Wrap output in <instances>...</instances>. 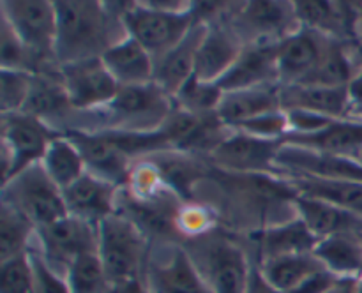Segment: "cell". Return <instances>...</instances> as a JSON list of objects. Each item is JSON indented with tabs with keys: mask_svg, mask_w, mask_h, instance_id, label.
Returning <instances> with one entry per match:
<instances>
[{
	"mask_svg": "<svg viewBox=\"0 0 362 293\" xmlns=\"http://www.w3.org/2000/svg\"><path fill=\"white\" fill-rule=\"evenodd\" d=\"M2 203L16 208L35 228L69 215L62 189L49 179L42 162L28 166L2 184Z\"/></svg>",
	"mask_w": 362,
	"mask_h": 293,
	"instance_id": "obj_6",
	"label": "cell"
},
{
	"mask_svg": "<svg viewBox=\"0 0 362 293\" xmlns=\"http://www.w3.org/2000/svg\"><path fill=\"white\" fill-rule=\"evenodd\" d=\"M37 228L11 205L0 207V263L27 254L32 249Z\"/></svg>",
	"mask_w": 362,
	"mask_h": 293,
	"instance_id": "obj_33",
	"label": "cell"
},
{
	"mask_svg": "<svg viewBox=\"0 0 362 293\" xmlns=\"http://www.w3.org/2000/svg\"><path fill=\"white\" fill-rule=\"evenodd\" d=\"M276 166L283 175L315 177L324 180H356L362 182V162L341 155L325 154L306 147L281 143Z\"/></svg>",
	"mask_w": 362,
	"mask_h": 293,
	"instance_id": "obj_15",
	"label": "cell"
},
{
	"mask_svg": "<svg viewBox=\"0 0 362 293\" xmlns=\"http://www.w3.org/2000/svg\"><path fill=\"white\" fill-rule=\"evenodd\" d=\"M173 108V99L154 81L147 85L120 87L105 108L85 113L80 131L154 133L165 126Z\"/></svg>",
	"mask_w": 362,
	"mask_h": 293,
	"instance_id": "obj_2",
	"label": "cell"
},
{
	"mask_svg": "<svg viewBox=\"0 0 362 293\" xmlns=\"http://www.w3.org/2000/svg\"><path fill=\"white\" fill-rule=\"evenodd\" d=\"M283 112L303 109L336 120H349V87L332 88L322 85H281Z\"/></svg>",
	"mask_w": 362,
	"mask_h": 293,
	"instance_id": "obj_24",
	"label": "cell"
},
{
	"mask_svg": "<svg viewBox=\"0 0 362 293\" xmlns=\"http://www.w3.org/2000/svg\"><path fill=\"white\" fill-rule=\"evenodd\" d=\"M0 270V293H32L34 292V268L30 254L2 261Z\"/></svg>",
	"mask_w": 362,
	"mask_h": 293,
	"instance_id": "obj_38",
	"label": "cell"
},
{
	"mask_svg": "<svg viewBox=\"0 0 362 293\" xmlns=\"http://www.w3.org/2000/svg\"><path fill=\"white\" fill-rule=\"evenodd\" d=\"M299 196L313 198L362 217V182L356 180H324L315 177L283 175Z\"/></svg>",
	"mask_w": 362,
	"mask_h": 293,
	"instance_id": "obj_28",
	"label": "cell"
},
{
	"mask_svg": "<svg viewBox=\"0 0 362 293\" xmlns=\"http://www.w3.org/2000/svg\"><path fill=\"white\" fill-rule=\"evenodd\" d=\"M0 62H2V69L37 73V62L34 55L16 34L13 25L4 16L0 23Z\"/></svg>",
	"mask_w": 362,
	"mask_h": 293,
	"instance_id": "obj_36",
	"label": "cell"
},
{
	"mask_svg": "<svg viewBox=\"0 0 362 293\" xmlns=\"http://www.w3.org/2000/svg\"><path fill=\"white\" fill-rule=\"evenodd\" d=\"M300 27L313 28L327 37L339 41L356 39L359 9L356 4L345 2H293Z\"/></svg>",
	"mask_w": 362,
	"mask_h": 293,
	"instance_id": "obj_23",
	"label": "cell"
},
{
	"mask_svg": "<svg viewBox=\"0 0 362 293\" xmlns=\"http://www.w3.org/2000/svg\"><path fill=\"white\" fill-rule=\"evenodd\" d=\"M151 249L145 281L154 293H212L182 244H159Z\"/></svg>",
	"mask_w": 362,
	"mask_h": 293,
	"instance_id": "obj_12",
	"label": "cell"
},
{
	"mask_svg": "<svg viewBox=\"0 0 362 293\" xmlns=\"http://www.w3.org/2000/svg\"><path fill=\"white\" fill-rule=\"evenodd\" d=\"M315 254L329 272L339 277L362 275V240L354 233H336L318 242Z\"/></svg>",
	"mask_w": 362,
	"mask_h": 293,
	"instance_id": "obj_31",
	"label": "cell"
},
{
	"mask_svg": "<svg viewBox=\"0 0 362 293\" xmlns=\"http://www.w3.org/2000/svg\"><path fill=\"white\" fill-rule=\"evenodd\" d=\"M257 265L265 279L283 293H292L318 272L327 270L315 253L276 258Z\"/></svg>",
	"mask_w": 362,
	"mask_h": 293,
	"instance_id": "obj_30",
	"label": "cell"
},
{
	"mask_svg": "<svg viewBox=\"0 0 362 293\" xmlns=\"http://www.w3.org/2000/svg\"><path fill=\"white\" fill-rule=\"evenodd\" d=\"M223 94L225 92L219 88L218 83H207L193 76L177 92L173 104L191 115H212V113H218Z\"/></svg>",
	"mask_w": 362,
	"mask_h": 293,
	"instance_id": "obj_34",
	"label": "cell"
},
{
	"mask_svg": "<svg viewBox=\"0 0 362 293\" xmlns=\"http://www.w3.org/2000/svg\"><path fill=\"white\" fill-rule=\"evenodd\" d=\"M182 246L212 293H246L255 260L235 239L211 229Z\"/></svg>",
	"mask_w": 362,
	"mask_h": 293,
	"instance_id": "obj_3",
	"label": "cell"
},
{
	"mask_svg": "<svg viewBox=\"0 0 362 293\" xmlns=\"http://www.w3.org/2000/svg\"><path fill=\"white\" fill-rule=\"evenodd\" d=\"M279 88H281V83L225 92L221 102H219L218 116L225 126L233 129L247 120L283 109Z\"/></svg>",
	"mask_w": 362,
	"mask_h": 293,
	"instance_id": "obj_25",
	"label": "cell"
},
{
	"mask_svg": "<svg viewBox=\"0 0 362 293\" xmlns=\"http://www.w3.org/2000/svg\"><path fill=\"white\" fill-rule=\"evenodd\" d=\"M34 73L28 71L2 69L0 74V109L4 113L23 112L30 95Z\"/></svg>",
	"mask_w": 362,
	"mask_h": 293,
	"instance_id": "obj_37",
	"label": "cell"
},
{
	"mask_svg": "<svg viewBox=\"0 0 362 293\" xmlns=\"http://www.w3.org/2000/svg\"><path fill=\"white\" fill-rule=\"evenodd\" d=\"M281 143L306 147L325 154L341 155L362 162V122L336 120L315 134H286Z\"/></svg>",
	"mask_w": 362,
	"mask_h": 293,
	"instance_id": "obj_26",
	"label": "cell"
},
{
	"mask_svg": "<svg viewBox=\"0 0 362 293\" xmlns=\"http://www.w3.org/2000/svg\"><path fill=\"white\" fill-rule=\"evenodd\" d=\"M122 187L101 179L90 172H85L69 187L62 189L64 201L69 215L99 225L103 219L117 212V201Z\"/></svg>",
	"mask_w": 362,
	"mask_h": 293,
	"instance_id": "obj_19",
	"label": "cell"
},
{
	"mask_svg": "<svg viewBox=\"0 0 362 293\" xmlns=\"http://www.w3.org/2000/svg\"><path fill=\"white\" fill-rule=\"evenodd\" d=\"M356 6H357V4H356ZM357 9H359V18H357L356 39H354V41H356L357 48H359V52H361V55H362V7H357Z\"/></svg>",
	"mask_w": 362,
	"mask_h": 293,
	"instance_id": "obj_44",
	"label": "cell"
},
{
	"mask_svg": "<svg viewBox=\"0 0 362 293\" xmlns=\"http://www.w3.org/2000/svg\"><path fill=\"white\" fill-rule=\"evenodd\" d=\"M327 35L308 27H299L278 44L279 83H303L320 62L329 42Z\"/></svg>",
	"mask_w": 362,
	"mask_h": 293,
	"instance_id": "obj_16",
	"label": "cell"
},
{
	"mask_svg": "<svg viewBox=\"0 0 362 293\" xmlns=\"http://www.w3.org/2000/svg\"><path fill=\"white\" fill-rule=\"evenodd\" d=\"M59 134L42 120L25 112L2 115V184L28 166L42 161L49 143Z\"/></svg>",
	"mask_w": 362,
	"mask_h": 293,
	"instance_id": "obj_9",
	"label": "cell"
},
{
	"mask_svg": "<svg viewBox=\"0 0 362 293\" xmlns=\"http://www.w3.org/2000/svg\"><path fill=\"white\" fill-rule=\"evenodd\" d=\"M233 129L240 131L244 134H250V136L262 138V140L281 141L290 133V122L286 112L278 109V112L265 113V115L257 116V119L239 124Z\"/></svg>",
	"mask_w": 362,
	"mask_h": 293,
	"instance_id": "obj_39",
	"label": "cell"
},
{
	"mask_svg": "<svg viewBox=\"0 0 362 293\" xmlns=\"http://www.w3.org/2000/svg\"><path fill=\"white\" fill-rule=\"evenodd\" d=\"M359 293H362V275L359 277Z\"/></svg>",
	"mask_w": 362,
	"mask_h": 293,
	"instance_id": "obj_45",
	"label": "cell"
},
{
	"mask_svg": "<svg viewBox=\"0 0 362 293\" xmlns=\"http://www.w3.org/2000/svg\"><path fill=\"white\" fill-rule=\"evenodd\" d=\"M246 293H283L278 288L271 285V282L265 279V275L262 274V270L258 268V265H253V270H251L250 282H247Z\"/></svg>",
	"mask_w": 362,
	"mask_h": 293,
	"instance_id": "obj_42",
	"label": "cell"
},
{
	"mask_svg": "<svg viewBox=\"0 0 362 293\" xmlns=\"http://www.w3.org/2000/svg\"><path fill=\"white\" fill-rule=\"evenodd\" d=\"M59 76L76 112L92 113L105 108L120 90L103 59H87L59 66Z\"/></svg>",
	"mask_w": 362,
	"mask_h": 293,
	"instance_id": "obj_13",
	"label": "cell"
},
{
	"mask_svg": "<svg viewBox=\"0 0 362 293\" xmlns=\"http://www.w3.org/2000/svg\"><path fill=\"white\" fill-rule=\"evenodd\" d=\"M243 49L244 41L225 18L209 23L207 34L198 49L194 78L207 83H218L232 69Z\"/></svg>",
	"mask_w": 362,
	"mask_h": 293,
	"instance_id": "obj_17",
	"label": "cell"
},
{
	"mask_svg": "<svg viewBox=\"0 0 362 293\" xmlns=\"http://www.w3.org/2000/svg\"><path fill=\"white\" fill-rule=\"evenodd\" d=\"M141 159L154 166L165 186L182 201L193 200L194 187L209 175L200 155L177 148L156 152Z\"/></svg>",
	"mask_w": 362,
	"mask_h": 293,
	"instance_id": "obj_22",
	"label": "cell"
},
{
	"mask_svg": "<svg viewBox=\"0 0 362 293\" xmlns=\"http://www.w3.org/2000/svg\"><path fill=\"white\" fill-rule=\"evenodd\" d=\"M297 215L306 222L310 232L318 239L336 235V233H354L359 237L362 229V217L350 212L329 205L325 201L313 200V198L299 196L296 198Z\"/></svg>",
	"mask_w": 362,
	"mask_h": 293,
	"instance_id": "obj_29",
	"label": "cell"
},
{
	"mask_svg": "<svg viewBox=\"0 0 362 293\" xmlns=\"http://www.w3.org/2000/svg\"><path fill=\"white\" fill-rule=\"evenodd\" d=\"M127 35L136 39L152 59L159 60L175 48L197 23L193 9L187 13H166L145 2H129L120 7Z\"/></svg>",
	"mask_w": 362,
	"mask_h": 293,
	"instance_id": "obj_8",
	"label": "cell"
},
{
	"mask_svg": "<svg viewBox=\"0 0 362 293\" xmlns=\"http://www.w3.org/2000/svg\"><path fill=\"white\" fill-rule=\"evenodd\" d=\"M119 4L55 2L59 66L78 60L99 59L113 44L127 37Z\"/></svg>",
	"mask_w": 362,
	"mask_h": 293,
	"instance_id": "obj_1",
	"label": "cell"
},
{
	"mask_svg": "<svg viewBox=\"0 0 362 293\" xmlns=\"http://www.w3.org/2000/svg\"><path fill=\"white\" fill-rule=\"evenodd\" d=\"M98 253L110 286H115L144 277L151 246L131 219L115 212L99 222Z\"/></svg>",
	"mask_w": 362,
	"mask_h": 293,
	"instance_id": "obj_4",
	"label": "cell"
},
{
	"mask_svg": "<svg viewBox=\"0 0 362 293\" xmlns=\"http://www.w3.org/2000/svg\"><path fill=\"white\" fill-rule=\"evenodd\" d=\"M278 44L279 42L244 44L243 53L232 69L218 81L219 88L223 92H233L279 83Z\"/></svg>",
	"mask_w": 362,
	"mask_h": 293,
	"instance_id": "obj_18",
	"label": "cell"
},
{
	"mask_svg": "<svg viewBox=\"0 0 362 293\" xmlns=\"http://www.w3.org/2000/svg\"><path fill=\"white\" fill-rule=\"evenodd\" d=\"M76 145L87 172L126 187L131 168L138 157L133 133L124 131H69L62 133Z\"/></svg>",
	"mask_w": 362,
	"mask_h": 293,
	"instance_id": "obj_5",
	"label": "cell"
},
{
	"mask_svg": "<svg viewBox=\"0 0 362 293\" xmlns=\"http://www.w3.org/2000/svg\"><path fill=\"white\" fill-rule=\"evenodd\" d=\"M257 240V258L255 263L276 260L293 254L315 253L320 239L315 237L306 226V222L297 215L290 221L271 225L265 229L253 235Z\"/></svg>",
	"mask_w": 362,
	"mask_h": 293,
	"instance_id": "obj_21",
	"label": "cell"
},
{
	"mask_svg": "<svg viewBox=\"0 0 362 293\" xmlns=\"http://www.w3.org/2000/svg\"><path fill=\"white\" fill-rule=\"evenodd\" d=\"M42 168L49 175V179L60 187L66 189L71 184L76 182L85 172L83 157H81L80 150L76 145L66 136V134H59L55 140L49 143L48 150H46L45 157H42Z\"/></svg>",
	"mask_w": 362,
	"mask_h": 293,
	"instance_id": "obj_32",
	"label": "cell"
},
{
	"mask_svg": "<svg viewBox=\"0 0 362 293\" xmlns=\"http://www.w3.org/2000/svg\"><path fill=\"white\" fill-rule=\"evenodd\" d=\"M279 147L281 141L262 140L233 129L228 140L219 145L207 159L219 172L237 175L281 177V172L276 166Z\"/></svg>",
	"mask_w": 362,
	"mask_h": 293,
	"instance_id": "obj_14",
	"label": "cell"
},
{
	"mask_svg": "<svg viewBox=\"0 0 362 293\" xmlns=\"http://www.w3.org/2000/svg\"><path fill=\"white\" fill-rule=\"evenodd\" d=\"M207 27L209 23L197 21L189 34L175 48L170 49L159 60H156L154 83L159 85L172 99L194 76L198 49H200L202 41L207 34Z\"/></svg>",
	"mask_w": 362,
	"mask_h": 293,
	"instance_id": "obj_20",
	"label": "cell"
},
{
	"mask_svg": "<svg viewBox=\"0 0 362 293\" xmlns=\"http://www.w3.org/2000/svg\"><path fill=\"white\" fill-rule=\"evenodd\" d=\"M34 247L55 270L67 275L80 256L99 251V225L66 215L59 221L37 228Z\"/></svg>",
	"mask_w": 362,
	"mask_h": 293,
	"instance_id": "obj_10",
	"label": "cell"
},
{
	"mask_svg": "<svg viewBox=\"0 0 362 293\" xmlns=\"http://www.w3.org/2000/svg\"><path fill=\"white\" fill-rule=\"evenodd\" d=\"M71 293H108L110 282L99 253H88L78 258L67 270Z\"/></svg>",
	"mask_w": 362,
	"mask_h": 293,
	"instance_id": "obj_35",
	"label": "cell"
},
{
	"mask_svg": "<svg viewBox=\"0 0 362 293\" xmlns=\"http://www.w3.org/2000/svg\"><path fill=\"white\" fill-rule=\"evenodd\" d=\"M225 20L244 44L279 42L300 27L293 2H247L237 9L230 7Z\"/></svg>",
	"mask_w": 362,
	"mask_h": 293,
	"instance_id": "obj_11",
	"label": "cell"
},
{
	"mask_svg": "<svg viewBox=\"0 0 362 293\" xmlns=\"http://www.w3.org/2000/svg\"><path fill=\"white\" fill-rule=\"evenodd\" d=\"M34 268V292L32 293H71L67 275L46 263L45 258L32 247L28 251Z\"/></svg>",
	"mask_w": 362,
	"mask_h": 293,
	"instance_id": "obj_40",
	"label": "cell"
},
{
	"mask_svg": "<svg viewBox=\"0 0 362 293\" xmlns=\"http://www.w3.org/2000/svg\"><path fill=\"white\" fill-rule=\"evenodd\" d=\"M349 120L362 122V67L349 85Z\"/></svg>",
	"mask_w": 362,
	"mask_h": 293,
	"instance_id": "obj_41",
	"label": "cell"
},
{
	"mask_svg": "<svg viewBox=\"0 0 362 293\" xmlns=\"http://www.w3.org/2000/svg\"><path fill=\"white\" fill-rule=\"evenodd\" d=\"M108 293H154L151 288H148L145 277L134 279V281L122 282V285L110 286Z\"/></svg>",
	"mask_w": 362,
	"mask_h": 293,
	"instance_id": "obj_43",
	"label": "cell"
},
{
	"mask_svg": "<svg viewBox=\"0 0 362 293\" xmlns=\"http://www.w3.org/2000/svg\"><path fill=\"white\" fill-rule=\"evenodd\" d=\"M101 59L120 87L147 85L154 81V59L131 35L113 44Z\"/></svg>",
	"mask_w": 362,
	"mask_h": 293,
	"instance_id": "obj_27",
	"label": "cell"
},
{
	"mask_svg": "<svg viewBox=\"0 0 362 293\" xmlns=\"http://www.w3.org/2000/svg\"><path fill=\"white\" fill-rule=\"evenodd\" d=\"M2 16L13 25L37 62V73H55L59 62L55 56L57 9L48 0H6Z\"/></svg>",
	"mask_w": 362,
	"mask_h": 293,
	"instance_id": "obj_7",
	"label": "cell"
}]
</instances>
